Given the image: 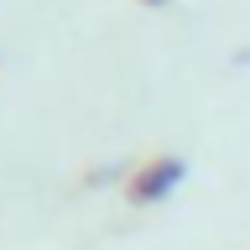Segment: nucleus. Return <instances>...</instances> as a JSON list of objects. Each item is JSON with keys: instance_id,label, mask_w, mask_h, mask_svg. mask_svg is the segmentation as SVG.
Segmentation results:
<instances>
[{"instance_id": "f03ea898", "label": "nucleus", "mask_w": 250, "mask_h": 250, "mask_svg": "<svg viewBox=\"0 0 250 250\" xmlns=\"http://www.w3.org/2000/svg\"><path fill=\"white\" fill-rule=\"evenodd\" d=\"M141 5H172V0H141Z\"/></svg>"}, {"instance_id": "f257e3e1", "label": "nucleus", "mask_w": 250, "mask_h": 250, "mask_svg": "<svg viewBox=\"0 0 250 250\" xmlns=\"http://www.w3.org/2000/svg\"><path fill=\"white\" fill-rule=\"evenodd\" d=\"M183 177H188V162H183V156H146V162L125 177V198L136 203V208L162 203V198H172V193L183 188Z\"/></svg>"}]
</instances>
